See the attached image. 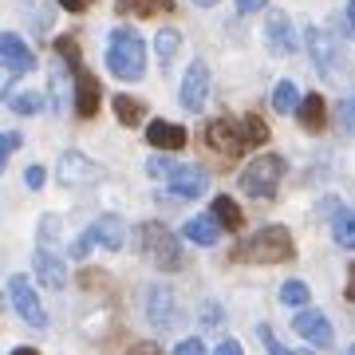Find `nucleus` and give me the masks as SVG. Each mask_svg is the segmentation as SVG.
<instances>
[{
  "label": "nucleus",
  "mask_w": 355,
  "mask_h": 355,
  "mask_svg": "<svg viewBox=\"0 0 355 355\" xmlns=\"http://www.w3.org/2000/svg\"><path fill=\"white\" fill-rule=\"evenodd\" d=\"M308 300H312V292H308L304 280H288V284L280 288V304L284 308H304Z\"/></svg>",
  "instance_id": "cd10ccee"
},
{
  "label": "nucleus",
  "mask_w": 355,
  "mask_h": 355,
  "mask_svg": "<svg viewBox=\"0 0 355 355\" xmlns=\"http://www.w3.org/2000/svg\"><path fill=\"white\" fill-rule=\"evenodd\" d=\"M44 182H48V170H44V166H28L24 170V186L28 190H40Z\"/></svg>",
  "instance_id": "473e14b6"
},
{
  "label": "nucleus",
  "mask_w": 355,
  "mask_h": 355,
  "mask_svg": "<svg viewBox=\"0 0 355 355\" xmlns=\"http://www.w3.org/2000/svg\"><path fill=\"white\" fill-rule=\"evenodd\" d=\"M119 16H162L174 12V0H114Z\"/></svg>",
  "instance_id": "412c9836"
},
{
  "label": "nucleus",
  "mask_w": 355,
  "mask_h": 355,
  "mask_svg": "<svg viewBox=\"0 0 355 355\" xmlns=\"http://www.w3.org/2000/svg\"><path fill=\"white\" fill-rule=\"evenodd\" d=\"M76 111L83 119L99 114V79L91 76L83 64H76Z\"/></svg>",
  "instance_id": "2eb2a0df"
},
{
  "label": "nucleus",
  "mask_w": 355,
  "mask_h": 355,
  "mask_svg": "<svg viewBox=\"0 0 355 355\" xmlns=\"http://www.w3.org/2000/svg\"><path fill=\"white\" fill-rule=\"evenodd\" d=\"M343 355H355V343H352V347H347V352H343Z\"/></svg>",
  "instance_id": "c03bdc74"
},
{
  "label": "nucleus",
  "mask_w": 355,
  "mask_h": 355,
  "mask_svg": "<svg viewBox=\"0 0 355 355\" xmlns=\"http://www.w3.org/2000/svg\"><path fill=\"white\" fill-rule=\"evenodd\" d=\"M347 300H355V265H352V277H347Z\"/></svg>",
  "instance_id": "a19ab883"
},
{
  "label": "nucleus",
  "mask_w": 355,
  "mask_h": 355,
  "mask_svg": "<svg viewBox=\"0 0 355 355\" xmlns=\"http://www.w3.org/2000/svg\"><path fill=\"white\" fill-rule=\"evenodd\" d=\"M292 237L284 225H265L257 229L253 237H245L241 245H237V253H233V261H257V265H284V261H292Z\"/></svg>",
  "instance_id": "f257e3e1"
},
{
  "label": "nucleus",
  "mask_w": 355,
  "mask_h": 355,
  "mask_svg": "<svg viewBox=\"0 0 355 355\" xmlns=\"http://www.w3.org/2000/svg\"><path fill=\"white\" fill-rule=\"evenodd\" d=\"M193 4H198V8H214L217 0H193Z\"/></svg>",
  "instance_id": "37998d69"
},
{
  "label": "nucleus",
  "mask_w": 355,
  "mask_h": 355,
  "mask_svg": "<svg viewBox=\"0 0 355 355\" xmlns=\"http://www.w3.org/2000/svg\"><path fill=\"white\" fill-rule=\"evenodd\" d=\"M20 130H4V139H0V162H8V158H12L16 150H20Z\"/></svg>",
  "instance_id": "7c9ffc66"
},
{
  "label": "nucleus",
  "mask_w": 355,
  "mask_h": 355,
  "mask_svg": "<svg viewBox=\"0 0 355 355\" xmlns=\"http://www.w3.org/2000/svg\"><path fill=\"white\" fill-rule=\"evenodd\" d=\"M308 51H312V64L320 67V76L336 79L343 71V51H340V44H336L331 32H324V28H308Z\"/></svg>",
  "instance_id": "0eeeda50"
},
{
  "label": "nucleus",
  "mask_w": 355,
  "mask_h": 355,
  "mask_svg": "<svg viewBox=\"0 0 355 355\" xmlns=\"http://www.w3.org/2000/svg\"><path fill=\"white\" fill-rule=\"evenodd\" d=\"M296 107H300V91H296V83H292V79H280L277 91H272V111L288 114V111H296Z\"/></svg>",
  "instance_id": "b1692460"
},
{
  "label": "nucleus",
  "mask_w": 355,
  "mask_h": 355,
  "mask_svg": "<svg viewBox=\"0 0 355 355\" xmlns=\"http://www.w3.org/2000/svg\"><path fill=\"white\" fill-rule=\"evenodd\" d=\"M16 114H36L44 111V95L40 91H24V95H12V103H8Z\"/></svg>",
  "instance_id": "c85d7f7f"
},
{
  "label": "nucleus",
  "mask_w": 355,
  "mask_h": 355,
  "mask_svg": "<svg viewBox=\"0 0 355 355\" xmlns=\"http://www.w3.org/2000/svg\"><path fill=\"white\" fill-rule=\"evenodd\" d=\"M340 123H343V130H355V95H347L340 103Z\"/></svg>",
  "instance_id": "72a5a7b5"
},
{
  "label": "nucleus",
  "mask_w": 355,
  "mask_h": 355,
  "mask_svg": "<svg viewBox=\"0 0 355 355\" xmlns=\"http://www.w3.org/2000/svg\"><path fill=\"white\" fill-rule=\"evenodd\" d=\"M12 355H40V352H36V347H16Z\"/></svg>",
  "instance_id": "79ce46f5"
},
{
  "label": "nucleus",
  "mask_w": 355,
  "mask_h": 355,
  "mask_svg": "<svg viewBox=\"0 0 355 355\" xmlns=\"http://www.w3.org/2000/svg\"><path fill=\"white\" fill-rule=\"evenodd\" d=\"M0 55H4V67H8V76H28L32 67H36V55L28 51V44L16 32H4V40H0Z\"/></svg>",
  "instance_id": "f8f14e48"
},
{
  "label": "nucleus",
  "mask_w": 355,
  "mask_h": 355,
  "mask_svg": "<svg viewBox=\"0 0 355 355\" xmlns=\"http://www.w3.org/2000/svg\"><path fill=\"white\" fill-rule=\"evenodd\" d=\"M107 67L114 79H142L146 71V48L135 28H114L107 44Z\"/></svg>",
  "instance_id": "f03ea898"
},
{
  "label": "nucleus",
  "mask_w": 355,
  "mask_h": 355,
  "mask_svg": "<svg viewBox=\"0 0 355 355\" xmlns=\"http://www.w3.org/2000/svg\"><path fill=\"white\" fill-rule=\"evenodd\" d=\"M99 178H103V170L91 162L87 154L67 150L64 158H60V182H64V186H95Z\"/></svg>",
  "instance_id": "1a4fd4ad"
},
{
  "label": "nucleus",
  "mask_w": 355,
  "mask_h": 355,
  "mask_svg": "<svg viewBox=\"0 0 355 355\" xmlns=\"http://www.w3.org/2000/svg\"><path fill=\"white\" fill-rule=\"evenodd\" d=\"M146 170H150L154 178H170L178 166H174V158H166V154H154L150 162H146Z\"/></svg>",
  "instance_id": "c756f323"
},
{
  "label": "nucleus",
  "mask_w": 355,
  "mask_h": 355,
  "mask_svg": "<svg viewBox=\"0 0 355 355\" xmlns=\"http://www.w3.org/2000/svg\"><path fill=\"white\" fill-rule=\"evenodd\" d=\"M174 355H205V343L202 340H182L174 347Z\"/></svg>",
  "instance_id": "f704fd0d"
},
{
  "label": "nucleus",
  "mask_w": 355,
  "mask_h": 355,
  "mask_svg": "<svg viewBox=\"0 0 355 355\" xmlns=\"http://www.w3.org/2000/svg\"><path fill=\"white\" fill-rule=\"evenodd\" d=\"M146 142H150L154 150H182V146H186V130L178 127V123L158 119V123L146 127Z\"/></svg>",
  "instance_id": "dca6fc26"
},
{
  "label": "nucleus",
  "mask_w": 355,
  "mask_h": 355,
  "mask_svg": "<svg viewBox=\"0 0 355 355\" xmlns=\"http://www.w3.org/2000/svg\"><path fill=\"white\" fill-rule=\"evenodd\" d=\"M36 280L44 284V288L60 292V288L67 284V268H64V261H60V257H51L48 249H40V253H36Z\"/></svg>",
  "instance_id": "f3484780"
},
{
  "label": "nucleus",
  "mask_w": 355,
  "mask_h": 355,
  "mask_svg": "<svg viewBox=\"0 0 355 355\" xmlns=\"http://www.w3.org/2000/svg\"><path fill=\"white\" fill-rule=\"evenodd\" d=\"M257 331H261V340L268 343V352H272V355H312V352H288V347H280V343L272 340V331H268V324H261Z\"/></svg>",
  "instance_id": "2f4dec72"
},
{
  "label": "nucleus",
  "mask_w": 355,
  "mask_h": 355,
  "mask_svg": "<svg viewBox=\"0 0 355 355\" xmlns=\"http://www.w3.org/2000/svg\"><path fill=\"white\" fill-rule=\"evenodd\" d=\"M178 44H182V36H178L174 28H162V32L154 36V51H158V64H162V67H170V64H174Z\"/></svg>",
  "instance_id": "a878e982"
},
{
  "label": "nucleus",
  "mask_w": 355,
  "mask_h": 355,
  "mask_svg": "<svg viewBox=\"0 0 355 355\" xmlns=\"http://www.w3.org/2000/svg\"><path fill=\"white\" fill-rule=\"evenodd\" d=\"M8 300H12L16 316L24 320L28 328H48V312H44V304L36 300V288H32V280L28 277H8Z\"/></svg>",
  "instance_id": "423d86ee"
},
{
  "label": "nucleus",
  "mask_w": 355,
  "mask_h": 355,
  "mask_svg": "<svg viewBox=\"0 0 355 355\" xmlns=\"http://www.w3.org/2000/svg\"><path fill=\"white\" fill-rule=\"evenodd\" d=\"M343 32H347V36H355V0L347 4V12H343Z\"/></svg>",
  "instance_id": "58836bf2"
},
{
  "label": "nucleus",
  "mask_w": 355,
  "mask_h": 355,
  "mask_svg": "<svg viewBox=\"0 0 355 355\" xmlns=\"http://www.w3.org/2000/svg\"><path fill=\"white\" fill-rule=\"evenodd\" d=\"M265 44L272 55H292L296 51V32H292V20L284 12H268L265 20Z\"/></svg>",
  "instance_id": "9b49d317"
},
{
  "label": "nucleus",
  "mask_w": 355,
  "mask_h": 355,
  "mask_svg": "<svg viewBox=\"0 0 355 355\" xmlns=\"http://www.w3.org/2000/svg\"><path fill=\"white\" fill-rule=\"evenodd\" d=\"M182 237L190 245L209 249V245H217V237H221V221H217V217H190L186 229H182Z\"/></svg>",
  "instance_id": "6ab92c4d"
},
{
  "label": "nucleus",
  "mask_w": 355,
  "mask_h": 355,
  "mask_svg": "<svg viewBox=\"0 0 355 355\" xmlns=\"http://www.w3.org/2000/svg\"><path fill=\"white\" fill-rule=\"evenodd\" d=\"M60 8H67V12H83L87 0H60Z\"/></svg>",
  "instance_id": "ea45409f"
},
{
  "label": "nucleus",
  "mask_w": 355,
  "mask_h": 355,
  "mask_svg": "<svg viewBox=\"0 0 355 355\" xmlns=\"http://www.w3.org/2000/svg\"><path fill=\"white\" fill-rule=\"evenodd\" d=\"M280 178H284V158L280 154H257L253 162L241 170V190L249 198H277Z\"/></svg>",
  "instance_id": "20e7f679"
},
{
  "label": "nucleus",
  "mask_w": 355,
  "mask_h": 355,
  "mask_svg": "<svg viewBox=\"0 0 355 355\" xmlns=\"http://www.w3.org/2000/svg\"><path fill=\"white\" fill-rule=\"evenodd\" d=\"M296 119H300V127H304V130L320 135V130H324V123H328V107H324V99H320V95H304V99H300V107H296Z\"/></svg>",
  "instance_id": "aec40b11"
},
{
  "label": "nucleus",
  "mask_w": 355,
  "mask_h": 355,
  "mask_svg": "<svg viewBox=\"0 0 355 355\" xmlns=\"http://www.w3.org/2000/svg\"><path fill=\"white\" fill-rule=\"evenodd\" d=\"M205 95H209V67L202 60H193L186 67V79H182V91H178V99L186 111H202L205 107Z\"/></svg>",
  "instance_id": "6e6552de"
},
{
  "label": "nucleus",
  "mask_w": 355,
  "mask_h": 355,
  "mask_svg": "<svg viewBox=\"0 0 355 355\" xmlns=\"http://www.w3.org/2000/svg\"><path fill=\"white\" fill-rule=\"evenodd\" d=\"M205 139H209V146H214L217 154H225V158H237L241 150L253 146L245 119H241V123H233V119H214V123L205 127Z\"/></svg>",
  "instance_id": "39448f33"
},
{
  "label": "nucleus",
  "mask_w": 355,
  "mask_h": 355,
  "mask_svg": "<svg viewBox=\"0 0 355 355\" xmlns=\"http://www.w3.org/2000/svg\"><path fill=\"white\" fill-rule=\"evenodd\" d=\"M214 217H217L225 229H241V221H245L241 209H237V202H233V198H225V193L214 202Z\"/></svg>",
  "instance_id": "bb28decb"
},
{
  "label": "nucleus",
  "mask_w": 355,
  "mask_h": 355,
  "mask_svg": "<svg viewBox=\"0 0 355 355\" xmlns=\"http://www.w3.org/2000/svg\"><path fill=\"white\" fill-rule=\"evenodd\" d=\"M76 103V95H71V83H67V71H64V64H55L51 67V107L64 114L67 107Z\"/></svg>",
  "instance_id": "4be33fe9"
},
{
  "label": "nucleus",
  "mask_w": 355,
  "mask_h": 355,
  "mask_svg": "<svg viewBox=\"0 0 355 355\" xmlns=\"http://www.w3.org/2000/svg\"><path fill=\"white\" fill-rule=\"evenodd\" d=\"M265 4H268V0H237V12H241V16H253V12H261Z\"/></svg>",
  "instance_id": "c9c22d12"
},
{
  "label": "nucleus",
  "mask_w": 355,
  "mask_h": 355,
  "mask_svg": "<svg viewBox=\"0 0 355 355\" xmlns=\"http://www.w3.org/2000/svg\"><path fill=\"white\" fill-rule=\"evenodd\" d=\"M139 249H142V257H146L154 268H162V272L182 268V245H178V237L166 225H158V221L139 225Z\"/></svg>",
  "instance_id": "7ed1b4c3"
},
{
  "label": "nucleus",
  "mask_w": 355,
  "mask_h": 355,
  "mask_svg": "<svg viewBox=\"0 0 355 355\" xmlns=\"http://www.w3.org/2000/svg\"><path fill=\"white\" fill-rule=\"evenodd\" d=\"M166 182H170V193L174 198H186V202H193V198H202L209 190V174H205L202 166H178Z\"/></svg>",
  "instance_id": "9d476101"
},
{
  "label": "nucleus",
  "mask_w": 355,
  "mask_h": 355,
  "mask_svg": "<svg viewBox=\"0 0 355 355\" xmlns=\"http://www.w3.org/2000/svg\"><path fill=\"white\" fill-rule=\"evenodd\" d=\"M111 107H114V114H119V123H123V127H135V123H142V111H146V107H142L139 99H130V95H114Z\"/></svg>",
  "instance_id": "393cba45"
},
{
  "label": "nucleus",
  "mask_w": 355,
  "mask_h": 355,
  "mask_svg": "<svg viewBox=\"0 0 355 355\" xmlns=\"http://www.w3.org/2000/svg\"><path fill=\"white\" fill-rule=\"evenodd\" d=\"M214 355H245V352H241V343H237V340H221Z\"/></svg>",
  "instance_id": "e433bc0d"
},
{
  "label": "nucleus",
  "mask_w": 355,
  "mask_h": 355,
  "mask_svg": "<svg viewBox=\"0 0 355 355\" xmlns=\"http://www.w3.org/2000/svg\"><path fill=\"white\" fill-rule=\"evenodd\" d=\"M91 233H95V245H103V249H123L127 245V225H123V217H99L95 225H91Z\"/></svg>",
  "instance_id": "a211bd4d"
},
{
  "label": "nucleus",
  "mask_w": 355,
  "mask_h": 355,
  "mask_svg": "<svg viewBox=\"0 0 355 355\" xmlns=\"http://www.w3.org/2000/svg\"><path fill=\"white\" fill-rule=\"evenodd\" d=\"M331 237L340 249H355V214L352 209H340L336 221H331Z\"/></svg>",
  "instance_id": "5701e85b"
},
{
  "label": "nucleus",
  "mask_w": 355,
  "mask_h": 355,
  "mask_svg": "<svg viewBox=\"0 0 355 355\" xmlns=\"http://www.w3.org/2000/svg\"><path fill=\"white\" fill-rule=\"evenodd\" d=\"M292 331H300V336H304L312 347H320V352H324V347H331V340H336V336H331L328 316H320V312H300V316H296V324H292Z\"/></svg>",
  "instance_id": "4468645a"
},
{
  "label": "nucleus",
  "mask_w": 355,
  "mask_h": 355,
  "mask_svg": "<svg viewBox=\"0 0 355 355\" xmlns=\"http://www.w3.org/2000/svg\"><path fill=\"white\" fill-rule=\"evenodd\" d=\"M127 355H162V347H158V343H135Z\"/></svg>",
  "instance_id": "4c0bfd02"
},
{
  "label": "nucleus",
  "mask_w": 355,
  "mask_h": 355,
  "mask_svg": "<svg viewBox=\"0 0 355 355\" xmlns=\"http://www.w3.org/2000/svg\"><path fill=\"white\" fill-rule=\"evenodd\" d=\"M24 4H40V0H24Z\"/></svg>",
  "instance_id": "a18cd8bd"
},
{
  "label": "nucleus",
  "mask_w": 355,
  "mask_h": 355,
  "mask_svg": "<svg viewBox=\"0 0 355 355\" xmlns=\"http://www.w3.org/2000/svg\"><path fill=\"white\" fill-rule=\"evenodd\" d=\"M146 320H150L154 328H170L178 320V304H174V292L162 288V284H154L150 292H146Z\"/></svg>",
  "instance_id": "ddd939ff"
}]
</instances>
